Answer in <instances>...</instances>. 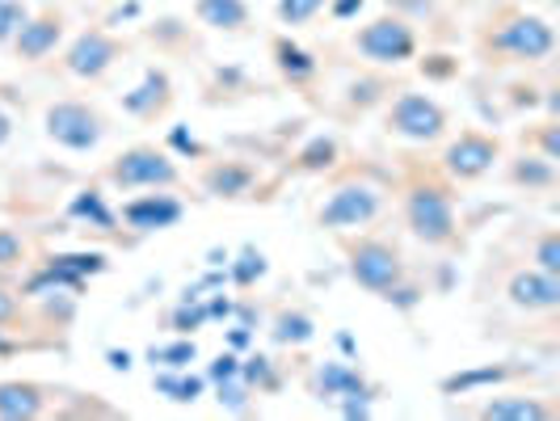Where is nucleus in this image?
Listing matches in <instances>:
<instances>
[{
    "instance_id": "obj_1",
    "label": "nucleus",
    "mask_w": 560,
    "mask_h": 421,
    "mask_svg": "<svg viewBox=\"0 0 560 421\" xmlns=\"http://www.w3.org/2000/svg\"><path fill=\"white\" fill-rule=\"evenodd\" d=\"M485 51L502 56V63H539L557 51V30L535 13H505L485 34Z\"/></svg>"
},
{
    "instance_id": "obj_2",
    "label": "nucleus",
    "mask_w": 560,
    "mask_h": 421,
    "mask_svg": "<svg viewBox=\"0 0 560 421\" xmlns=\"http://www.w3.org/2000/svg\"><path fill=\"white\" fill-rule=\"evenodd\" d=\"M405 224L418 236L421 245L430 249H447L459 236V224H455V202H451V190L439 186V182H418L409 195H405Z\"/></svg>"
},
{
    "instance_id": "obj_3",
    "label": "nucleus",
    "mask_w": 560,
    "mask_h": 421,
    "mask_svg": "<svg viewBox=\"0 0 560 421\" xmlns=\"http://www.w3.org/2000/svg\"><path fill=\"white\" fill-rule=\"evenodd\" d=\"M106 182L122 186V190H165L182 182V168L173 165L165 148H152V143H136L127 152H118L110 165H106Z\"/></svg>"
},
{
    "instance_id": "obj_4",
    "label": "nucleus",
    "mask_w": 560,
    "mask_h": 421,
    "mask_svg": "<svg viewBox=\"0 0 560 421\" xmlns=\"http://www.w3.org/2000/svg\"><path fill=\"white\" fill-rule=\"evenodd\" d=\"M346 257H350V279L371 295H388L393 286L405 282V257L393 241L359 236V241L346 245Z\"/></svg>"
},
{
    "instance_id": "obj_5",
    "label": "nucleus",
    "mask_w": 560,
    "mask_h": 421,
    "mask_svg": "<svg viewBox=\"0 0 560 421\" xmlns=\"http://www.w3.org/2000/svg\"><path fill=\"white\" fill-rule=\"evenodd\" d=\"M43 127H47V140H56L68 152H93L110 131L102 110L89 102H51L43 114Z\"/></svg>"
},
{
    "instance_id": "obj_6",
    "label": "nucleus",
    "mask_w": 560,
    "mask_h": 421,
    "mask_svg": "<svg viewBox=\"0 0 560 421\" xmlns=\"http://www.w3.org/2000/svg\"><path fill=\"white\" fill-rule=\"evenodd\" d=\"M354 51L371 63H384V68H396V63H409L418 56V30L409 26L405 17H375L366 22L363 30H354Z\"/></svg>"
},
{
    "instance_id": "obj_7",
    "label": "nucleus",
    "mask_w": 560,
    "mask_h": 421,
    "mask_svg": "<svg viewBox=\"0 0 560 421\" xmlns=\"http://www.w3.org/2000/svg\"><path fill=\"white\" fill-rule=\"evenodd\" d=\"M384 211V195L366 182H346L334 195L325 198V207L316 211V224L325 232H359V227L375 224V215Z\"/></svg>"
},
{
    "instance_id": "obj_8",
    "label": "nucleus",
    "mask_w": 560,
    "mask_h": 421,
    "mask_svg": "<svg viewBox=\"0 0 560 421\" xmlns=\"http://www.w3.org/2000/svg\"><path fill=\"white\" fill-rule=\"evenodd\" d=\"M447 110L430 93H400L388 106V131L409 143H439L447 136Z\"/></svg>"
},
{
    "instance_id": "obj_9",
    "label": "nucleus",
    "mask_w": 560,
    "mask_h": 421,
    "mask_svg": "<svg viewBox=\"0 0 560 421\" xmlns=\"http://www.w3.org/2000/svg\"><path fill=\"white\" fill-rule=\"evenodd\" d=\"M122 56V43L106 34V30H84L72 38V47L63 51V72L77 77V81H102L114 63Z\"/></svg>"
},
{
    "instance_id": "obj_10",
    "label": "nucleus",
    "mask_w": 560,
    "mask_h": 421,
    "mask_svg": "<svg viewBox=\"0 0 560 421\" xmlns=\"http://www.w3.org/2000/svg\"><path fill=\"white\" fill-rule=\"evenodd\" d=\"M498 161H502V143L498 136H485V131H459V140H451L443 152V168L455 182H477Z\"/></svg>"
},
{
    "instance_id": "obj_11",
    "label": "nucleus",
    "mask_w": 560,
    "mask_h": 421,
    "mask_svg": "<svg viewBox=\"0 0 560 421\" xmlns=\"http://www.w3.org/2000/svg\"><path fill=\"white\" fill-rule=\"evenodd\" d=\"M505 300L523 312H557L560 308V274L518 270L505 279Z\"/></svg>"
},
{
    "instance_id": "obj_12",
    "label": "nucleus",
    "mask_w": 560,
    "mask_h": 421,
    "mask_svg": "<svg viewBox=\"0 0 560 421\" xmlns=\"http://www.w3.org/2000/svg\"><path fill=\"white\" fill-rule=\"evenodd\" d=\"M59 43H63V13H59V9H47V13H38V17H26L22 30L13 34V51H18V59H26V63L47 59Z\"/></svg>"
},
{
    "instance_id": "obj_13",
    "label": "nucleus",
    "mask_w": 560,
    "mask_h": 421,
    "mask_svg": "<svg viewBox=\"0 0 560 421\" xmlns=\"http://www.w3.org/2000/svg\"><path fill=\"white\" fill-rule=\"evenodd\" d=\"M122 220L136 232H156V227H173L182 220V202L173 195H143L122 207Z\"/></svg>"
},
{
    "instance_id": "obj_14",
    "label": "nucleus",
    "mask_w": 560,
    "mask_h": 421,
    "mask_svg": "<svg viewBox=\"0 0 560 421\" xmlns=\"http://www.w3.org/2000/svg\"><path fill=\"white\" fill-rule=\"evenodd\" d=\"M168 102H173V84L161 68H148L143 72L140 89H131L127 97H122V110L136 114V118H156V114L168 110Z\"/></svg>"
},
{
    "instance_id": "obj_15",
    "label": "nucleus",
    "mask_w": 560,
    "mask_h": 421,
    "mask_svg": "<svg viewBox=\"0 0 560 421\" xmlns=\"http://www.w3.org/2000/svg\"><path fill=\"white\" fill-rule=\"evenodd\" d=\"M47 388L43 384H22V379H9L0 384V418L4 421H30L47 413Z\"/></svg>"
},
{
    "instance_id": "obj_16",
    "label": "nucleus",
    "mask_w": 560,
    "mask_h": 421,
    "mask_svg": "<svg viewBox=\"0 0 560 421\" xmlns=\"http://www.w3.org/2000/svg\"><path fill=\"white\" fill-rule=\"evenodd\" d=\"M480 418L485 421H552L557 418V405H544L535 396H498L489 405H480Z\"/></svg>"
},
{
    "instance_id": "obj_17",
    "label": "nucleus",
    "mask_w": 560,
    "mask_h": 421,
    "mask_svg": "<svg viewBox=\"0 0 560 421\" xmlns=\"http://www.w3.org/2000/svg\"><path fill=\"white\" fill-rule=\"evenodd\" d=\"M253 186V168L236 165V161H215L202 173V190L215 198H245Z\"/></svg>"
},
{
    "instance_id": "obj_18",
    "label": "nucleus",
    "mask_w": 560,
    "mask_h": 421,
    "mask_svg": "<svg viewBox=\"0 0 560 421\" xmlns=\"http://www.w3.org/2000/svg\"><path fill=\"white\" fill-rule=\"evenodd\" d=\"M195 17L207 30L241 34V30H249V4L245 0H195Z\"/></svg>"
},
{
    "instance_id": "obj_19",
    "label": "nucleus",
    "mask_w": 560,
    "mask_h": 421,
    "mask_svg": "<svg viewBox=\"0 0 560 421\" xmlns=\"http://www.w3.org/2000/svg\"><path fill=\"white\" fill-rule=\"evenodd\" d=\"M312 393L320 396V400L354 396V393H363V375L346 363H325V366H316V375H312Z\"/></svg>"
},
{
    "instance_id": "obj_20",
    "label": "nucleus",
    "mask_w": 560,
    "mask_h": 421,
    "mask_svg": "<svg viewBox=\"0 0 560 421\" xmlns=\"http://www.w3.org/2000/svg\"><path fill=\"white\" fill-rule=\"evenodd\" d=\"M510 182L527 186V190H552L557 186V161H548V156H518L510 165Z\"/></svg>"
},
{
    "instance_id": "obj_21",
    "label": "nucleus",
    "mask_w": 560,
    "mask_h": 421,
    "mask_svg": "<svg viewBox=\"0 0 560 421\" xmlns=\"http://www.w3.org/2000/svg\"><path fill=\"white\" fill-rule=\"evenodd\" d=\"M275 63H279V72L291 84H304L316 77V59H312L304 47H295L291 38H279V43H275Z\"/></svg>"
},
{
    "instance_id": "obj_22",
    "label": "nucleus",
    "mask_w": 560,
    "mask_h": 421,
    "mask_svg": "<svg viewBox=\"0 0 560 421\" xmlns=\"http://www.w3.org/2000/svg\"><path fill=\"white\" fill-rule=\"evenodd\" d=\"M316 337V325H312L308 312H279L275 316V341L279 346H308Z\"/></svg>"
},
{
    "instance_id": "obj_23",
    "label": "nucleus",
    "mask_w": 560,
    "mask_h": 421,
    "mask_svg": "<svg viewBox=\"0 0 560 421\" xmlns=\"http://www.w3.org/2000/svg\"><path fill=\"white\" fill-rule=\"evenodd\" d=\"M325 4H329V0H279L275 13H279L282 26H304V22H312Z\"/></svg>"
},
{
    "instance_id": "obj_24",
    "label": "nucleus",
    "mask_w": 560,
    "mask_h": 421,
    "mask_svg": "<svg viewBox=\"0 0 560 421\" xmlns=\"http://www.w3.org/2000/svg\"><path fill=\"white\" fill-rule=\"evenodd\" d=\"M532 257H535V270L560 274V232H544L532 245Z\"/></svg>"
},
{
    "instance_id": "obj_25",
    "label": "nucleus",
    "mask_w": 560,
    "mask_h": 421,
    "mask_svg": "<svg viewBox=\"0 0 560 421\" xmlns=\"http://www.w3.org/2000/svg\"><path fill=\"white\" fill-rule=\"evenodd\" d=\"M72 215H84V220H93L97 227H114V211L102 202V195H93V190H84L81 198H72Z\"/></svg>"
},
{
    "instance_id": "obj_26",
    "label": "nucleus",
    "mask_w": 560,
    "mask_h": 421,
    "mask_svg": "<svg viewBox=\"0 0 560 421\" xmlns=\"http://www.w3.org/2000/svg\"><path fill=\"white\" fill-rule=\"evenodd\" d=\"M505 366H489V371H468V375H451V379H443V393H464V388H477V384H502Z\"/></svg>"
},
{
    "instance_id": "obj_27",
    "label": "nucleus",
    "mask_w": 560,
    "mask_h": 421,
    "mask_svg": "<svg viewBox=\"0 0 560 421\" xmlns=\"http://www.w3.org/2000/svg\"><path fill=\"white\" fill-rule=\"evenodd\" d=\"M26 17H30L26 0H0V47L13 43V34L22 30Z\"/></svg>"
},
{
    "instance_id": "obj_28",
    "label": "nucleus",
    "mask_w": 560,
    "mask_h": 421,
    "mask_svg": "<svg viewBox=\"0 0 560 421\" xmlns=\"http://www.w3.org/2000/svg\"><path fill=\"white\" fill-rule=\"evenodd\" d=\"M22 257H26V241H22L18 232L0 227V270H4V266H18Z\"/></svg>"
},
{
    "instance_id": "obj_29",
    "label": "nucleus",
    "mask_w": 560,
    "mask_h": 421,
    "mask_svg": "<svg viewBox=\"0 0 560 421\" xmlns=\"http://www.w3.org/2000/svg\"><path fill=\"white\" fill-rule=\"evenodd\" d=\"M266 274V257L257 249H245L241 253V266H236V282L241 286H253V279H261Z\"/></svg>"
},
{
    "instance_id": "obj_30",
    "label": "nucleus",
    "mask_w": 560,
    "mask_h": 421,
    "mask_svg": "<svg viewBox=\"0 0 560 421\" xmlns=\"http://www.w3.org/2000/svg\"><path fill=\"white\" fill-rule=\"evenodd\" d=\"M334 156H337L334 140H316L308 152L300 156V165H304V168H329V165H334Z\"/></svg>"
},
{
    "instance_id": "obj_31",
    "label": "nucleus",
    "mask_w": 560,
    "mask_h": 421,
    "mask_svg": "<svg viewBox=\"0 0 560 421\" xmlns=\"http://www.w3.org/2000/svg\"><path fill=\"white\" fill-rule=\"evenodd\" d=\"M168 363V366H186L195 359V341H182V346H173V350H152V363Z\"/></svg>"
},
{
    "instance_id": "obj_32",
    "label": "nucleus",
    "mask_w": 560,
    "mask_h": 421,
    "mask_svg": "<svg viewBox=\"0 0 560 421\" xmlns=\"http://www.w3.org/2000/svg\"><path fill=\"white\" fill-rule=\"evenodd\" d=\"M535 143H539V148H544V156H548V161H560L557 122H544V127H539V136H535Z\"/></svg>"
},
{
    "instance_id": "obj_33",
    "label": "nucleus",
    "mask_w": 560,
    "mask_h": 421,
    "mask_svg": "<svg viewBox=\"0 0 560 421\" xmlns=\"http://www.w3.org/2000/svg\"><path fill=\"white\" fill-rule=\"evenodd\" d=\"M236 375H241L236 354H220V359H215V366H211V379H220V384H224V379H236Z\"/></svg>"
},
{
    "instance_id": "obj_34",
    "label": "nucleus",
    "mask_w": 560,
    "mask_h": 421,
    "mask_svg": "<svg viewBox=\"0 0 560 421\" xmlns=\"http://www.w3.org/2000/svg\"><path fill=\"white\" fill-rule=\"evenodd\" d=\"M202 320H207V312L202 308H182L177 312V316H173V325H177V329H182V334H190V329H195V325H202Z\"/></svg>"
},
{
    "instance_id": "obj_35",
    "label": "nucleus",
    "mask_w": 560,
    "mask_h": 421,
    "mask_svg": "<svg viewBox=\"0 0 560 421\" xmlns=\"http://www.w3.org/2000/svg\"><path fill=\"white\" fill-rule=\"evenodd\" d=\"M18 316H22V304H18V295L0 291V325H9V320H18Z\"/></svg>"
},
{
    "instance_id": "obj_36",
    "label": "nucleus",
    "mask_w": 560,
    "mask_h": 421,
    "mask_svg": "<svg viewBox=\"0 0 560 421\" xmlns=\"http://www.w3.org/2000/svg\"><path fill=\"white\" fill-rule=\"evenodd\" d=\"M359 9H363V0H337L334 17H350V13H359Z\"/></svg>"
},
{
    "instance_id": "obj_37",
    "label": "nucleus",
    "mask_w": 560,
    "mask_h": 421,
    "mask_svg": "<svg viewBox=\"0 0 560 421\" xmlns=\"http://www.w3.org/2000/svg\"><path fill=\"white\" fill-rule=\"evenodd\" d=\"M13 140V118H9V110H0V148Z\"/></svg>"
},
{
    "instance_id": "obj_38",
    "label": "nucleus",
    "mask_w": 560,
    "mask_h": 421,
    "mask_svg": "<svg viewBox=\"0 0 560 421\" xmlns=\"http://www.w3.org/2000/svg\"><path fill=\"white\" fill-rule=\"evenodd\" d=\"M0 350H4V337H0Z\"/></svg>"
}]
</instances>
